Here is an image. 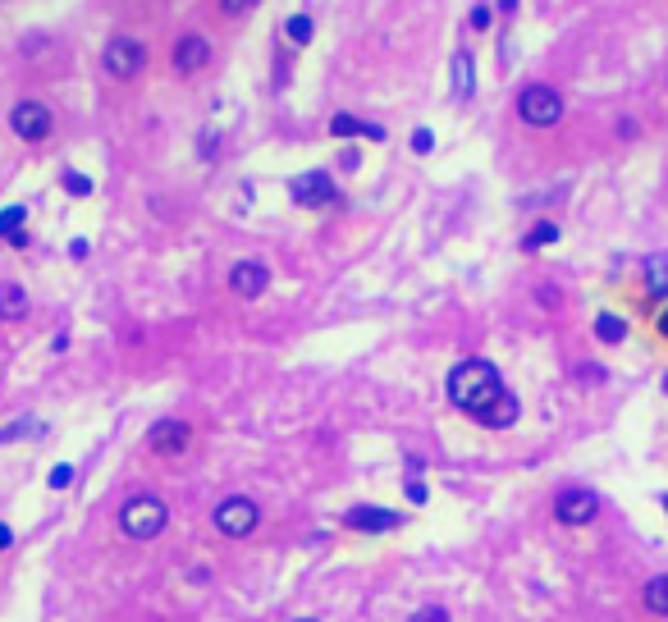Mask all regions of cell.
I'll list each match as a JSON object with an SVG mask.
<instances>
[{"mask_svg": "<svg viewBox=\"0 0 668 622\" xmlns=\"http://www.w3.org/2000/svg\"><path fill=\"white\" fill-rule=\"evenodd\" d=\"M229 289L238 293V298H261V293L270 289V266L266 261H234L229 266Z\"/></svg>", "mask_w": 668, "mask_h": 622, "instance_id": "cell-10", "label": "cell"}, {"mask_svg": "<svg viewBox=\"0 0 668 622\" xmlns=\"http://www.w3.org/2000/svg\"><path fill=\"white\" fill-rule=\"evenodd\" d=\"M664 508H668V494H664Z\"/></svg>", "mask_w": 668, "mask_h": 622, "instance_id": "cell-36", "label": "cell"}, {"mask_svg": "<svg viewBox=\"0 0 668 622\" xmlns=\"http://www.w3.org/2000/svg\"><path fill=\"white\" fill-rule=\"evenodd\" d=\"M518 119L531 124V129H554L563 119V97L550 83H531L518 92Z\"/></svg>", "mask_w": 668, "mask_h": 622, "instance_id": "cell-4", "label": "cell"}, {"mask_svg": "<svg viewBox=\"0 0 668 622\" xmlns=\"http://www.w3.org/2000/svg\"><path fill=\"white\" fill-rule=\"evenodd\" d=\"M664 394H668V376H664Z\"/></svg>", "mask_w": 668, "mask_h": 622, "instance_id": "cell-35", "label": "cell"}, {"mask_svg": "<svg viewBox=\"0 0 668 622\" xmlns=\"http://www.w3.org/2000/svg\"><path fill=\"white\" fill-rule=\"evenodd\" d=\"M14 545V531H10V526H0V549H10Z\"/></svg>", "mask_w": 668, "mask_h": 622, "instance_id": "cell-31", "label": "cell"}, {"mask_svg": "<svg viewBox=\"0 0 668 622\" xmlns=\"http://www.w3.org/2000/svg\"><path fill=\"white\" fill-rule=\"evenodd\" d=\"M170 526V508H165V499H156V494H133V499H124V508H119V531L129 540H156Z\"/></svg>", "mask_w": 668, "mask_h": 622, "instance_id": "cell-2", "label": "cell"}, {"mask_svg": "<svg viewBox=\"0 0 668 622\" xmlns=\"http://www.w3.org/2000/svg\"><path fill=\"white\" fill-rule=\"evenodd\" d=\"M101 65H106L110 78H119V83H129V78L142 74V65H147V46L138 42V37H110L106 51H101Z\"/></svg>", "mask_w": 668, "mask_h": 622, "instance_id": "cell-5", "label": "cell"}, {"mask_svg": "<svg viewBox=\"0 0 668 622\" xmlns=\"http://www.w3.org/2000/svg\"><path fill=\"white\" fill-rule=\"evenodd\" d=\"M431 147H435V133H431V129H417V133H412V151H417V156H426Z\"/></svg>", "mask_w": 668, "mask_h": 622, "instance_id": "cell-27", "label": "cell"}, {"mask_svg": "<svg viewBox=\"0 0 668 622\" xmlns=\"http://www.w3.org/2000/svg\"><path fill=\"white\" fill-rule=\"evenodd\" d=\"M344 526H353V531H399L403 517L389 513V508H348L344 513Z\"/></svg>", "mask_w": 668, "mask_h": 622, "instance_id": "cell-12", "label": "cell"}, {"mask_svg": "<svg viewBox=\"0 0 668 622\" xmlns=\"http://www.w3.org/2000/svg\"><path fill=\"white\" fill-rule=\"evenodd\" d=\"M23 220H28V206H5V211H0V238L14 243V238L23 234Z\"/></svg>", "mask_w": 668, "mask_h": 622, "instance_id": "cell-21", "label": "cell"}, {"mask_svg": "<svg viewBox=\"0 0 668 622\" xmlns=\"http://www.w3.org/2000/svg\"><path fill=\"white\" fill-rule=\"evenodd\" d=\"M289 193L298 206H334L339 202V188H334V179L325 170H312V174H298V179L289 183Z\"/></svg>", "mask_w": 668, "mask_h": 622, "instance_id": "cell-9", "label": "cell"}, {"mask_svg": "<svg viewBox=\"0 0 668 622\" xmlns=\"http://www.w3.org/2000/svg\"><path fill=\"white\" fill-rule=\"evenodd\" d=\"M499 10H504V14H513V10H518V0H499Z\"/></svg>", "mask_w": 668, "mask_h": 622, "instance_id": "cell-32", "label": "cell"}, {"mask_svg": "<svg viewBox=\"0 0 668 622\" xmlns=\"http://www.w3.org/2000/svg\"><path fill=\"white\" fill-rule=\"evenodd\" d=\"M330 133H334V138H371V142H385V129H380V124H367V119H357V115H334V119H330Z\"/></svg>", "mask_w": 668, "mask_h": 622, "instance_id": "cell-14", "label": "cell"}, {"mask_svg": "<svg viewBox=\"0 0 668 622\" xmlns=\"http://www.w3.org/2000/svg\"><path fill=\"white\" fill-rule=\"evenodd\" d=\"M65 193H74V197H87L92 193V179H87V174H78V170H65Z\"/></svg>", "mask_w": 668, "mask_h": 622, "instance_id": "cell-23", "label": "cell"}, {"mask_svg": "<svg viewBox=\"0 0 668 622\" xmlns=\"http://www.w3.org/2000/svg\"><path fill=\"white\" fill-rule=\"evenodd\" d=\"M216 531L225 540H248L252 531L261 526V508H257V499H248V494H229V499H220L216 504Z\"/></svg>", "mask_w": 668, "mask_h": 622, "instance_id": "cell-3", "label": "cell"}, {"mask_svg": "<svg viewBox=\"0 0 668 622\" xmlns=\"http://www.w3.org/2000/svg\"><path fill=\"white\" fill-rule=\"evenodd\" d=\"M284 33H289V42H293V46H307V42L316 37V23L307 19V14H293V19L284 23Z\"/></svg>", "mask_w": 668, "mask_h": 622, "instance_id": "cell-22", "label": "cell"}, {"mask_svg": "<svg viewBox=\"0 0 668 622\" xmlns=\"http://www.w3.org/2000/svg\"><path fill=\"white\" fill-rule=\"evenodd\" d=\"M550 243H559V225H554V220H540V225L522 238V252H540V247H550Z\"/></svg>", "mask_w": 668, "mask_h": 622, "instance_id": "cell-20", "label": "cell"}, {"mask_svg": "<svg viewBox=\"0 0 668 622\" xmlns=\"http://www.w3.org/2000/svg\"><path fill=\"white\" fill-rule=\"evenodd\" d=\"M449 83H453V97H458V101H472V92H476V60H472V51H453Z\"/></svg>", "mask_w": 668, "mask_h": 622, "instance_id": "cell-13", "label": "cell"}, {"mask_svg": "<svg viewBox=\"0 0 668 622\" xmlns=\"http://www.w3.org/2000/svg\"><path fill=\"white\" fill-rule=\"evenodd\" d=\"M69 481H74V467H69V462L51 467V490H69Z\"/></svg>", "mask_w": 668, "mask_h": 622, "instance_id": "cell-25", "label": "cell"}, {"mask_svg": "<svg viewBox=\"0 0 668 622\" xmlns=\"http://www.w3.org/2000/svg\"><path fill=\"white\" fill-rule=\"evenodd\" d=\"M188 444H193V426L179 417H161L147 430V449L161 458H179V453H188Z\"/></svg>", "mask_w": 668, "mask_h": 622, "instance_id": "cell-8", "label": "cell"}, {"mask_svg": "<svg viewBox=\"0 0 668 622\" xmlns=\"http://www.w3.org/2000/svg\"><path fill=\"white\" fill-rule=\"evenodd\" d=\"M641 275H646V293L650 298H668V257L664 252H655V257H646V266H641Z\"/></svg>", "mask_w": 668, "mask_h": 622, "instance_id": "cell-15", "label": "cell"}, {"mask_svg": "<svg viewBox=\"0 0 668 622\" xmlns=\"http://www.w3.org/2000/svg\"><path fill=\"white\" fill-rule=\"evenodd\" d=\"M518 421V394L513 389H504V398H499L495 408L481 417V426H495V430H504V426H513Z\"/></svg>", "mask_w": 668, "mask_h": 622, "instance_id": "cell-17", "label": "cell"}, {"mask_svg": "<svg viewBox=\"0 0 668 622\" xmlns=\"http://www.w3.org/2000/svg\"><path fill=\"white\" fill-rule=\"evenodd\" d=\"M595 517H600V494L595 490H586V485H568V490H559V499H554V522L591 526Z\"/></svg>", "mask_w": 668, "mask_h": 622, "instance_id": "cell-6", "label": "cell"}, {"mask_svg": "<svg viewBox=\"0 0 668 622\" xmlns=\"http://www.w3.org/2000/svg\"><path fill=\"white\" fill-rule=\"evenodd\" d=\"M408 499H412V504H426V485H421V481H408Z\"/></svg>", "mask_w": 668, "mask_h": 622, "instance_id": "cell-30", "label": "cell"}, {"mask_svg": "<svg viewBox=\"0 0 668 622\" xmlns=\"http://www.w3.org/2000/svg\"><path fill=\"white\" fill-rule=\"evenodd\" d=\"M220 10H225V14H234V19H243V14H252V10H257V0H220Z\"/></svg>", "mask_w": 668, "mask_h": 622, "instance_id": "cell-26", "label": "cell"}, {"mask_svg": "<svg viewBox=\"0 0 668 622\" xmlns=\"http://www.w3.org/2000/svg\"><path fill=\"white\" fill-rule=\"evenodd\" d=\"M293 622H321V618H293Z\"/></svg>", "mask_w": 668, "mask_h": 622, "instance_id": "cell-34", "label": "cell"}, {"mask_svg": "<svg viewBox=\"0 0 668 622\" xmlns=\"http://www.w3.org/2000/svg\"><path fill=\"white\" fill-rule=\"evenodd\" d=\"M28 316V293L19 284H0V321H23Z\"/></svg>", "mask_w": 668, "mask_h": 622, "instance_id": "cell-16", "label": "cell"}, {"mask_svg": "<svg viewBox=\"0 0 668 622\" xmlns=\"http://www.w3.org/2000/svg\"><path fill=\"white\" fill-rule=\"evenodd\" d=\"M170 60H174V69H179V74H197V69L211 65V42H206L202 33H184L179 42H174Z\"/></svg>", "mask_w": 668, "mask_h": 622, "instance_id": "cell-11", "label": "cell"}, {"mask_svg": "<svg viewBox=\"0 0 668 622\" xmlns=\"http://www.w3.org/2000/svg\"><path fill=\"white\" fill-rule=\"evenodd\" d=\"M595 339H600V344H623L627 321H623V316H614V311H600V316H595Z\"/></svg>", "mask_w": 668, "mask_h": 622, "instance_id": "cell-19", "label": "cell"}, {"mask_svg": "<svg viewBox=\"0 0 668 622\" xmlns=\"http://www.w3.org/2000/svg\"><path fill=\"white\" fill-rule=\"evenodd\" d=\"M490 23H495V14H490V5H476V10H472V28H476V33H485Z\"/></svg>", "mask_w": 668, "mask_h": 622, "instance_id": "cell-28", "label": "cell"}, {"mask_svg": "<svg viewBox=\"0 0 668 622\" xmlns=\"http://www.w3.org/2000/svg\"><path fill=\"white\" fill-rule=\"evenodd\" d=\"M659 334H668V307L659 311Z\"/></svg>", "mask_w": 668, "mask_h": 622, "instance_id": "cell-33", "label": "cell"}, {"mask_svg": "<svg viewBox=\"0 0 668 622\" xmlns=\"http://www.w3.org/2000/svg\"><path fill=\"white\" fill-rule=\"evenodd\" d=\"M10 129L19 133L23 142H46L55 129V115H51V106L23 97V101H14V110H10Z\"/></svg>", "mask_w": 668, "mask_h": 622, "instance_id": "cell-7", "label": "cell"}, {"mask_svg": "<svg viewBox=\"0 0 668 622\" xmlns=\"http://www.w3.org/2000/svg\"><path fill=\"white\" fill-rule=\"evenodd\" d=\"M641 604H646L655 618H668V572L664 577H650L646 590H641Z\"/></svg>", "mask_w": 668, "mask_h": 622, "instance_id": "cell-18", "label": "cell"}, {"mask_svg": "<svg viewBox=\"0 0 668 622\" xmlns=\"http://www.w3.org/2000/svg\"><path fill=\"white\" fill-rule=\"evenodd\" d=\"M408 622H453V618H449V609H444V604H421Z\"/></svg>", "mask_w": 668, "mask_h": 622, "instance_id": "cell-24", "label": "cell"}, {"mask_svg": "<svg viewBox=\"0 0 668 622\" xmlns=\"http://www.w3.org/2000/svg\"><path fill=\"white\" fill-rule=\"evenodd\" d=\"M499 398H504V380H499V371L490 362H481V357H467V362H458L449 371V403L463 408L467 417L481 421Z\"/></svg>", "mask_w": 668, "mask_h": 622, "instance_id": "cell-1", "label": "cell"}, {"mask_svg": "<svg viewBox=\"0 0 668 622\" xmlns=\"http://www.w3.org/2000/svg\"><path fill=\"white\" fill-rule=\"evenodd\" d=\"M33 430V421H14L10 430H0V444H10V440H19V435H28Z\"/></svg>", "mask_w": 668, "mask_h": 622, "instance_id": "cell-29", "label": "cell"}]
</instances>
